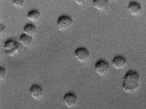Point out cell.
<instances>
[{"label":"cell","instance_id":"obj_1","mask_svg":"<svg viewBox=\"0 0 146 109\" xmlns=\"http://www.w3.org/2000/svg\"><path fill=\"white\" fill-rule=\"evenodd\" d=\"M140 85V77L138 73L129 70L125 74L122 87L126 93L131 94L137 91Z\"/></svg>","mask_w":146,"mask_h":109},{"label":"cell","instance_id":"obj_2","mask_svg":"<svg viewBox=\"0 0 146 109\" xmlns=\"http://www.w3.org/2000/svg\"><path fill=\"white\" fill-rule=\"evenodd\" d=\"M4 48L6 55L12 57L15 56L19 52L20 45L17 41L12 39H8L5 42Z\"/></svg>","mask_w":146,"mask_h":109},{"label":"cell","instance_id":"obj_3","mask_svg":"<svg viewBox=\"0 0 146 109\" xmlns=\"http://www.w3.org/2000/svg\"><path fill=\"white\" fill-rule=\"evenodd\" d=\"M73 21L71 17L66 15H62L58 17L57 22V27L60 32L68 30L72 26Z\"/></svg>","mask_w":146,"mask_h":109},{"label":"cell","instance_id":"obj_4","mask_svg":"<svg viewBox=\"0 0 146 109\" xmlns=\"http://www.w3.org/2000/svg\"><path fill=\"white\" fill-rule=\"evenodd\" d=\"M95 67L96 73L100 76L107 75L110 71L109 64L104 60H100L97 62L95 64Z\"/></svg>","mask_w":146,"mask_h":109},{"label":"cell","instance_id":"obj_5","mask_svg":"<svg viewBox=\"0 0 146 109\" xmlns=\"http://www.w3.org/2000/svg\"><path fill=\"white\" fill-rule=\"evenodd\" d=\"M74 54L77 60L82 63L87 62L90 57L89 52L84 47H80L76 49L74 51Z\"/></svg>","mask_w":146,"mask_h":109},{"label":"cell","instance_id":"obj_6","mask_svg":"<svg viewBox=\"0 0 146 109\" xmlns=\"http://www.w3.org/2000/svg\"><path fill=\"white\" fill-rule=\"evenodd\" d=\"M63 100L65 105L68 108H71L76 105L78 102L77 96L72 92H69L64 96Z\"/></svg>","mask_w":146,"mask_h":109},{"label":"cell","instance_id":"obj_7","mask_svg":"<svg viewBox=\"0 0 146 109\" xmlns=\"http://www.w3.org/2000/svg\"><path fill=\"white\" fill-rule=\"evenodd\" d=\"M127 63V61L125 58L120 55L115 56L112 61L113 66L117 70L123 69L126 66Z\"/></svg>","mask_w":146,"mask_h":109},{"label":"cell","instance_id":"obj_8","mask_svg":"<svg viewBox=\"0 0 146 109\" xmlns=\"http://www.w3.org/2000/svg\"><path fill=\"white\" fill-rule=\"evenodd\" d=\"M30 92L31 97L35 100H39L42 97L43 89L38 85H33L30 89Z\"/></svg>","mask_w":146,"mask_h":109},{"label":"cell","instance_id":"obj_9","mask_svg":"<svg viewBox=\"0 0 146 109\" xmlns=\"http://www.w3.org/2000/svg\"><path fill=\"white\" fill-rule=\"evenodd\" d=\"M128 10L130 14L133 17L139 16L141 12V7L138 3L132 1L128 5Z\"/></svg>","mask_w":146,"mask_h":109},{"label":"cell","instance_id":"obj_10","mask_svg":"<svg viewBox=\"0 0 146 109\" xmlns=\"http://www.w3.org/2000/svg\"><path fill=\"white\" fill-rule=\"evenodd\" d=\"M94 7L100 12H104L108 9L109 5V0H93Z\"/></svg>","mask_w":146,"mask_h":109},{"label":"cell","instance_id":"obj_11","mask_svg":"<svg viewBox=\"0 0 146 109\" xmlns=\"http://www.w3.org/2000/svg\"><path fill=\"white\" fill-rule=\"evenodd\" d=\"M19 41L23 46L29 47L32 44L33 39L32 37L24 33L20 36Z\"/></svg>","mask_w":146,"mask_h":109},{"label":"cell","instance_id":"obj_12","mask_svg":"<svg viewBox=\"0 0 146 109\" xmlns=\"http://www.w3.org/2000/svg\"><path fill=\"white\" fill-rule=\"evenodd\" d=\"M27 17L29 20L31 22H36L39 20L40 17V14L37 10H32L28 12Z\"/></svg>","mask_w":146,"mask_h":109},{"label":"cell","instance_id":"obj_13","mask_svg":"<svg viewBox=\"0 0 146 109\" xmlns=\"http://www.w3.org/2000/svg\"><path fill=\"white\" fill-rule=\"evenodd\" d=\"M23 31L24 33L33 37L35 34L36 29L35 26L33 24H27L24 26Z\"/></svg>","mask_w":146,"mask_h":109},{"label":"cell","instance_id":"obj_14","mask_svg":"<svg viewBox=\"0 0 146 109\" xmlns=\"http://www.w3.org/2000/svg\"><path fill=\"white\" fill-rule=\"evenodd\" d=\"M13 2L15 7L21 8L24 5L25 0H13Z\"/></svg>","mask_w":146,"mask_h":109},{"label":"cell","instance_id":"obj_15","mask_svg":"<svg viewBox=\"0 0 146 109\" xmlns=\"http://www.w3.org/2000/svg\"><path fill=\"white\" fill-rule=\"evenodd\" d=\"M6 71L5 69L0 67V80L1 81L4 80L6 77Z\"/></svg>","mask_w":146,"mask_h":109},{"label":"cell","instance_id":"obj_16","mask_svg":"<svg viewBox=\"0 0 146 109\" xmlns=\"http://www.w3.org/2000/svg\"><path fill=\"white\" fill-rule=\"evenodd\" d=\"M75 3L80 6L84 5L87 2L88 0H74Z\"/></svg>","mask_w":146,"mask_h":109},{"label":"cell","instance_id":"obj_17","mask_svg":"<svg viewBox=\"0 0 146 109\" xmlns=\"http://www.w3.org/2000/svg\"><path fill=\"white\" fill-rule=\"evenodd\" d=\"M6 28L5 26L3 24H0V36H3L5 34Z\"/></svg>","mask_w":146,"mask_h":109}]
</instances>
